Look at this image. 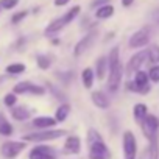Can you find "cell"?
<instances>
[{
	"label": "cell",
	"instance_id": "1",
	"mask_svg": "<svg viewBox=\"0 0 159 159\" xmlns=\"http://www.w3.org/2000/svg\"><path fill=\"white\" fill-rule=\"evenodd\" d=\"M108 89L111 92H117L123 78V67L120 62V48L112 47L108 55Z\"/></svg>",
	"mask_w": 159,
	"mask_h": 159
},
{
	"label": "cell",
	"instance_id": "2",
	"mask_svg": "<svg viewBox=\"0 0 159 159\" xmlns=\"http://www.w3.org/2000/svg\"><path fill=\"white\" fill-rule=\"evenodd\" d=\"M86 139L89 147V159H111V151L97 129L91 128Z\"/></svg>",
	"mask_w": 159,
	"mask_h": 159
},
{
	"label": "cell",
	"instance_id": "3",
	"mask_svg": "<svg viewBox=\"0 0 159 159\" xmlns=\"http://www.w3.org/2000/svg\"><path fill=\"white\" fill-rule=\"evenodd\" d=\"M133 75H134V78H133V81L126 83V89L131 91V92H136V94H148L150 92V78H148V73L139 69Z\"/></svg>",
	"mask_w": 159,
	"mask_h": 159
},
{
	"label": "cell",
	"instance_id": "4",
	"mask_svg": "<svg viewBox=\"0 0 159 159\" xmlns=\"http://www.w3.org/2000/svg\"><path fill=\"white\" fill-rule=\"evenodd\" d=\"M66 136V129H39L36 133H30L24 136L25 142H48V140H55Z\"/></svg>",
	"mask_w": 159,
	"mask_h": 159
},
{
	"label": "cell",
	"instance_id": "5",
	"mask_svg": "<svg viewBox=\"0 0 159 159\" xmlns=\"http://www.w3.org/2000/svg\"><path fill=\"white\" fill-rule=\"evenodd\" d=\"M97 38H98V30H91V31H88L81 39H80L78 42H76V45L73 47V56H81L83 53H86L89 48H92V45L95 44V41H97Z\"/></svg>",
	"mask_w": 159,
	"mask_h": 159
},
{
	"label": "cell",
	"instance_id": "6",
	"mask_svg": "<svg viewBox=\"0 0 159 159\" xmlns=\"http://www.w3.org/2000/svg\"><path fill=\"white\" fill-rule=\"evenodd\" d=\"M150 38H151V28L150 27H142L140 30H137L136 33L131 34V38L128 41V45H129V48H142L150 42Z\"/></svg>",
	"mask_w": 159,
	"mask_h": 159
},
{
	"label": "cell",
	"instance_id": "7",
	"mask_svg": "<svg viewBox=\"0 0 159 159\" xmlns=\"http://www.w3.org/2000/svg\"><path fill=\"white\" fill-rule=\"evenodd\" d=\"M13 92L16 95H44L45 94V88L34 84L31 81H20L13 88Z\"/></svg>",
	"mask_w": 159,
	"mask_h": 159
},
{
	"label": "cell",
	"instance_id": "8",
	"mask_svg": "<svg viewBox=\"0 0 159 159\" xmlns=\"http://www.w3.org/2000/svg\"><path fill=\"white\" fill-rule=\"evenodd\" d=\"M122 147H123L125 159H136V156H137V140H136V136L131 131L123 133Z\"/></svg>",
	"mask_w": 159,
	"mask_h": 159
},
{
	"label": "cell",
	"instance_id": "9",
	"mask_svg": "<svg viewBox=\"0 0 159 159\" xmlns=\"http://www.w3.org/2000/svg\"><path fill=\"white\" fill-rule=\"evenodd\" d=\"M27 147L25 140H8L2 145V154L7 159H14L20 154V151H24Z\"/></svg>",
	"mask_w": 159,
	"mask_h": 159
},
{
	"label": "cell",
	"instance_id": "10",
	"mask_svg": "<svg viewBox=\"0 0 159 159\" xmlns=\"http://www.w3.org/2000/svg\"><path fill=\"white\" fill-rule=\"evenodd\" d=\"M139 125H140V128H142L143 136L150 140L153 136L157 134V129H159V119H157L156 116H153V114H147L145 119H143Z\"/></svg>",
	"mask_w": 159,
	"mask_h": 159
},
{
	"label": "cell",
	"instance_id": "11",
	"mask_svg": "<svg viewBox=\"0 0 159 159\" xmlns=\"http://www.w3.org/2000/svg\"><path fill=\"white\" fill-rule=\"evenodd\" d=\"M145 62H147V50L136 52V53L129 58V61H128V64H126V75H128V76L133 75V73L137 72Z\"/></svg>",
	"mask_w": 159,
	"mask_h": 159
},
{
	"label": "cell",
	"instance_id": "12",
	"mask_svg": "<svg viewBox=\"0 0 159 159\" xmlns=\"http://www.w3.org/2000/svg\"><path fill=\"white\" fill-rule=\"evenodd\" d=\"M30 159H56L53 147L48 145H36L30 151Z\"/></svg>",
	"mask_w": 159,
	"mask_h": 159
},
{
	"label": "cell",
	"instance_id": "13",
	"mask_svg": "<svg viewBox=\"0 0 159 159\" xmlns=\"http://www.w3.org/2000/svg\"><path fill=\"white\" fill-rule=\"evenodd\" d=\"M64 150L70 154H78L81 151V139L78 136H67L64 142Z\"/></svg>",
	"mask_w": 159,
	"mask_h": 159
},
{
	"label": "cell",
	"instance_id": "14",
	"mask_svg": "<svg viewBox=\"0 0 159 159\" xmlns=\"http://www.w3.org/2000/svg\"><path fill=\"white\" fill-rule=\"evenodd\" d=\"M67 25L64 24V20H62V17H58V19H55V20H52L47 27H45V30H44V34L47 36V38H52V36H55V34H58L61 30H64Z\"/></svg>",
	"mask_w": 159,
	"mask_h": 159
},
{
	"label": "cell",
	"instance_id": "15",
	"mask_svg": "<svg viewBox=\"0 0 159 159\" xmlns=\"http://www.w3.org/2000/svg\"><path fill=\"white\" fill-rule=\"evenodd\" d=\"M91 100H92V103H94L98 109H108L109 105H111L109 98H108L106 94L102 92V91H94V92L91 94Z\"/></svg>",
	"mask_w": 159,
	"mask_h": 159
},
{
	"label": "cell",
	"instance_id": "16",
	"mask_svg": "<svg viewBox=\"0 0 159 159\" xmlns=\"http://www.w3.org/2000/svg\"><path fill=\"white\" fill-rule=\"evenodd\" d=\"M31 123H33V126H34V128H38V129H48V128H53L58 122L55 120V117L39 116V117H34Z\"/></svg>",
	"mask_w": 159,
	"mask_h": 159
},
{
	"label": "cell",
	"instance_id": "17",
	"mask_svg": "<svg viewBox=\"0 0 159 159\" xmlns=\"http://www.w3.org/2000/svg\"><path fill=\"white\" fill-rule=\"evenodd\" d=\"M11 117L17 122H24V120H28L31 117V111L25 106H13L11 108Z\"/></svg>",
	"mask_w": 159,
	"mask_h": 159
},
{
	"label": "cell",
	"instance_id": "18",
	"mask_svg": "<svg viewBox=\"0 0 159 159\" xmlns=\"http://www.w3.org/2000/svg\"><path fill=\"white\" fill-rule=\"evenodd\" d=\"M95 76L98 80H105L106 73H108V59L106 56H100L97 61H95Z\"/></svg>",
	"mask_w": 159,
	"mask_h": 159
},
{
	"label": "cell",
	"instance_id": "19",
	"mask_svg": "<svg viewBox=\"0 0 159 159\" xmlns=\"http://www.w3.org/2000/svg\"><path fill=\"white\" fill-rule=\"evenodd\" d=\"M94 80H95V72H94V69H91V67L83 69V72H81V83H83L84 89H92Z\"/></svg>",
	"mask_w": 159,
	"mask_h": 159
},
{
	"label": "cell",
	"instance_id": "20",
	"mask_svg": "<svg viewBox=\"0 0 159 159\" xmlns=\"http://www.w3.org/2000/svg\"><path fill=\"white\" fill-rule=\"evenodd\" d=\"M114 7L112 5H109V3H105V5H102V7H98V8H95V17L97 19H100V20H103V19H109V17H112L114 16Z\"/></svg>",
	"mask_w": 159,
	"mask_h": 159
},
{
	"label": "cell",
	"instance_id": "21",
	"mask_svg": "<svg viewBox=\"0 0 159 159\" xmlns=\"http://www.w3.org/2000/svg\"><path fill=\"white\" fill-rule=\"evenodd\" d=\"M69 114H70V105H69V103H66V102H62V103L56 108L55 120H56L58 123H62V122L69 117Z\"/></svg>",
	"mask_w": 159,
	"mask_h": 159
},
{
	"label": "cell",
	"instance_id": "22",
	"mask_svg": "<svg viewBox=\"0 0 159 159\" xmlns=\"http://www.w3.org/2000/svg\"><path fill=\"white\" fill-rule=\"evenodd\" d=\"M13 133H14L13 125L10 123V120L5 117L3 112H0V134L5 137H10V136H13Z\"/></svg>",
	"mask_w": 159,
	"mask_h": 159
},
{
	"label": "cell",
	"instance_id": "23",
	"mask_svg": "<svg viewBox=\"0 0 159 159\" xmlns=\"http://www.w3.org/2000/svg\"><path fill=\"white\" fill-rule=\"evenodd\" d=\"M147 114H148V108H147L145 103H136V105L133 106V117H134V120H136L137 123H140V122L145 119Z\"/></svg>",
	"mask_w": 159,
	"mask_h": 159
},
{
	"label": "cell",
	"instance_id": "24",
	"mask_svg": "<svg viewBox=\"0 0 159 159\" xmlns=\"http://www.w3.org/2000/svg\"><path fill=\"white\" fill-rule=\"evenodd\" d=\"M80 11H81V7L80 5H75L73 8H70L69 11H66L61 17H62V20H64V24L66 25H69V24H72L78 16H80Z\"/></svg>",
	"mask_w": 159,
	"mask_h": 159
},
{
	"label": "cell",
	"instance_id": "25",
	"mask_svg": "<svg viewBox=\"0 0 159 159\" xmlns=\"http://www.w3.org/2000/svg\"><path fill=\"white\" fill-rule=\"evenodd\" d=\"M148 159H159V142H157V134L150 139V147H148Z\"/></svg>",
	"mask_w": 159,
	"mask_h": 159
},
{
	"label": "cell",
	"instance_id": "26",
	"mask_svg": "<svg viewBox=\"0 0 159 159\" xmlns=\"http://www.w3.org/2000/svg\"><path fill=\"white\" fill-rule=\"evenodd\" d=\"M147 61L151 64H159V45L153 44L147 48Z\"/></svg>",
	"mask_w": 159,
	"mask_h": 159
},
{
	"label": "cell",
	"instance_id": "27",
	"mask_svg": "<svg viewBox=\"0 0 159 159\" xmlns=\"http://www.w3.org/2000/svg\"><path fill=\"white\" fill-rule=\"evenodd\" d=\"M25 69H27L25 64H22V62H13V64H8L7 66L5 72L8 75H20V73L25 72Z\"/></svg>",
	"mask_w": 159,
	"mask_h": 159
},
{
	"label": "cell",
	"instance_id": "28",
	"mask_svg": "<svg viewBox=\"0 0 159 159\" xmlns=\"http://www.w3.org/2000/svg\"><path fill=\"white\" fill-rule=\"evenodd\" d=\"M36 64L41 70H48L50 66H52V61H50V56L48 55H38L36 56Z\"/></svg>",
	"mask_w": 159,
	"mask_h": 159
},
{
	"label": "cell",
	"instance_id": "29",
	"mask_svg": "<svg viewBox=\"0 0 159 159\" xmlns=\"http://www.w3.org/2000/svg\"><path fill=\"white\" fill-rule=\"evenodd\" d=\"M47 86H48V89L52 91V94L55 95V98H56V100H59V102H66V98H67V97H66V94H64L58 86H55V84H52V83H48Z\"/></svg>",
	"mask_w": 159,
	"mask_h": 159
},
{
	"label": "cell",
	"instance_id": "30",
	"mask_svg": "<svg viewBox=\"0 0 159 159\" xmlns=\"http://www.w3.org/2000/svg\"><path fill=\"white\" fill-rule=\"evenodd\" d=\"M147 73H148L150 81H153V83H159V64H153L151 69H150Z\"/></svg>",
	"mask_w": 159,
	"mask_h": 159
},
{
	"label": "cell",
	"instance_id": "31",
	"mask_svg": "<svg viewBox=\"0 0 159 159\" xmlns=\"http://www.w3.org/2000/svg\"><path fill=\"white\" fill-rule=\"evenodd\" d=\"M19 5V0H0V10H14Z\"/></svg>",
	"mask_w": 159,
	"mask_h": 159
},
{
	"label": "cell",
	"instance_id": "32",
	"mask_svg": "<svg viewBox=\"0 0 159 159\" xmlns=\"http://www.w3.org/2000/svg\"><path fill=\"white\" fill-rule=\"evenodd\" d=\"M3 103H5L8 108L16 106V103H17V95H16L14 92H8V94L5 95V98H3Z\"/></svg>",
	"mask_w": 159,
	"mask_h": 159
},
{
	"label": "cell",
	"instance_id": "33",
	"mask_svg": "<svg viewBox=\"0 0 159 159\" xmlns=\"http://www.w3.org/2000/svg\"><path fill=\"white\" fill-rule=\"evenodd\" d=\"M27 16H28V11H19V13H16V14L11 16V24L17 25V24H19L20 20H24Z\"/></svg>",
	"mask_w": 159,
	"mask_h": 159
},
{
	"label": "cell",
	"instance_id": "34",
	"mask_svg": "<svg viewBox=\"0 0 159 159\" xmlns=\"http://www.w3.org/2000/svg\"><path fill=\"white\" fill-rule=\"evenodd\" d=\"M109 2V0H94V2H92V8H98V7H102V5H105V3H108Z\"/></svg>",
	"mask_w": 159,
	"mask_h": 159
},
{
	"label": "cell",
	"instance_id": "35",
	"mask_svg": "<svg viewBox=\"0 0 159 159\" xmlns=\"http://www.w3.org/2000/svg\"><path fill=\"white\" fill-rule=\"evenodd\" d=\"M151 19H153V20H154V22L159 25V10H154V11L151 13Z\"/></svg>",
	"mask_w": 159,
	"mask_h": 159
},
{
	"label": "cell",
	"instance_id": "36",
	"mask_svg": "<svg viewBox=\"0 0 159 159\" xmlns=\"http://www.w3.org/2000/svg\"><path fill=\"white\" fill-rule=\"evenodd\" d=\"M70 2V0H55V5L56 7H64V5H67Z\"/></svg>",
	"mask_w": 159,
	"mask_h": 159
},
{
	"label": "cell",
	"instance_id": "37",
	"mask_svg": "<svg viewBox=\"0 0 159 159\" xmlns=\"http://www.w3.org/2000/svg\"><path fill=\"white\" fill-rule=\"evenodd\" d=\"M133 3H134V0H122V7H125V8L131 7Z\"/></svg>",
	"mask_w": 159,
	"mask_h": 159
}]
</instances>
